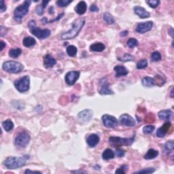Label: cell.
<instances>
[{
	"label": "cell",
	"instance_id": "1",
	"mask_svg": "<svg viewBox=\"0 0 174 174\" xmlns=\"http://www.w3.org/2000/svg\"><path fill=\"white\" fill-rule=\"evenodd\" d=\"M85 23V20L82 18L76 19L72 23V27L67 32L63 33L61 36V40H71L76 37L81 31Z\"/></svg>",
	"mask_w": 174,
	"mask_h": 174
},
{
	"label": "cell",
	"instance_id": "2",
	"mask_svg": "<svg viewBox=\"0 0 174 174\" xmlns=\"http://www.w3.org/2000/svg\"><path fill=\"white\" fill-rule=\"evenodd\" d=\"M27 158L10 156L4 161V165L8 170H16L26 165Z\"/></svg>",
	"mask_w": 174,
	"mask_h": 174
},
{
	"label": "cell",
	"instance_id": "3",
	"mask_svg": "<svg viewBox=\"0 0 174 174\" xmlns=\"http://www.w3.org/2000/svg\"><path fill=\"white\" fill-rule=\"evenodd\" d=\"M28 26L29 29H30L31 33L38 38L40 39V40L46 39L50 36V31L49 29H41L40 28L38 27L36 25L35 21H29Z\"/></svg>",
	"mask_w": 174,
	"mask_h": 174
},
{
	"label": "cell",
	"instance_id": "4",
	"mask_svg": "<svg viewBox=\"0 0 174 174\" xmlns=\"http://www.w3.org/2000/svg\"><path fill=\"white\" fill-rule=\"evenodd\" d=\"M31 4L30 0H26L23 4L16 7L14 11V19L16 21H20L23 17L28 14L29 6Z\"/></svg>",
	"mask_w": 174,
	"mask_h": 174
},
{
	"label": "cell",
	"instance_id": "5",
	"mask_svg": "<svg viewBox=\"0 0 174 174\" xmlns=\"http://www.w3.org/2000/svg\"><path fill=\"white\" fill-rule=\"evenodd\" d=\"M2 68L4 71L11 73H19L23 72L24 66L21 63L14 61H6L3 63Z\"/></svg>",
	"mask_w": 174,
	"mask_h": 174
},
{
	"label": "cell",
	"instance_id": "6",
	"mask_svg": "<svg viewBox=\"0 0 174 174\" xmlns=\"http://www.w3.org/2000/svg\"><path fill=\"white\" fill-rule=\"evenodd\" d=\"M135 141V135H133L131 138H122L119 137L112 136L109 138V142L110 145L112 146L121 147L122 146H131Z\"/></svg>",
	"mask_w": 174,
	"mask_h": 174
},
{
	"label": "cell",
	"instance_id": "7",
	"mask_svg": "<svg viewBox=\"0 0 174 174\" xmlns=\"http://www.w3.org/2000/svg\"><path fill=\"white\" fill-rule=\"evenodd\" d=\"M14 87L20 93L27 92L30 87V78L29 76L19 78L14 81Z\"/></svg>",
	"mask_w": 174,
	"mask_h": 174
},
{
	"label": "cell",
	"instance_id": "8",
	"mask_svg": "<svg viewBox=\"0 0 174 174\" xmlns=\"http://www.w3.org/2000/svg\"><path fill=\"white\" fill-rule=\"evenodd\" d=\"M31 137L26 131H22L16 137L14 145L18 148H24L29 144Z\"/></svg>",
	"mask_w": 174,
	"mask_h": 174
},
{
	"label": "cell",
	"instance_id": "9",
	"mask_svg": "<svg viewBox=\"0 0 174 174\" xmlns=\"http://www.w3.org/2000/svg\"><path fill=\"white\" fill-rule=\"evenodd\" d=\"M102 121L107 128H115L118 125V120L116 117L109 114H104L102 116Z\"/></svg>",
	"mask_w": 174,
	"mask_h": 174
},
{
	"label": "cell",
	"instance_id": "10",
	"mask_svg": "<svg viewBox=\"0 0 174 174\" xmlns=\"http://www.w3.org/2000/svg\"><path fill=\"white\" fill-rule=\"evenodd\" d=\"M80 72L78 71H72L66 73L65 80L66 83L70 86H73L75 84L76 82L77 81L80 77Z\"/></svg>",
	"mask_w": 174,
	"mask_h": 174
},
{
	"label": "cell",
	"instance_id": "11",
	"mask_svg": "<svg viewBox=\"0 0 174 174\" xmlns=\"http://www.w3.org/2000/svg\"><path fill=\"white\" fill-rule=\"evenodd\" d=\"M153 27V21H147L145 23H138V25L136 26L135 31L136 32L139 33H145L148 31H150Z\"/></svg>",
	"mask_w": 174,
	"mask_h": 174
},
{
	"label": "cell",
	"instance_id": "12",
	"mask_svg": "<svg viewBox=\"0 0 174 174\" xmlns=\"http://www.w3.org/2000/svg\"><path fill=\"white\" fill-rule=\"evenodd\" d=\"M120 124L124 126L134 127L135 125V121L128 114H122L119 118Z\"/></svg>",
	"mask_w": 174,
	"mask_h": 174
},
{
	"label": "cell",
	"instance_id": "13",
	"mask_svg": "<svg viewBox=\"0 0 174 174\" xmlns=\"http://www.w3.org/2000/svg\"><path fill=\"white\" fill-rule=\"evenodd\" d=\"M93 112L90 109H86L78 114V118L83 122H89L92 119Z\"/></svg>",
	"mask_w": 174,
	"mask_h": 174
},
{
	"label": "cell",
	"instance_id": "14",
	"mask_svg": "<svg viewBox=\"0 0 174 174\" xmlns=\"http://www.w3.org/2000/svg\"><path fill=\"white\" fill-rule=\"evenodd\" d=\"M171 124L170 122H166L165 124H163V125L160 127V128L158 129L157 131H156V136L158 137V138H164L166 135V134L168 133L169 130L171 128Z\"/></svg>",
	"mask_w": 174,
	"mask_h": 174
},
{
	"label": "cell",
	"instance_id": "15",
	"mask_svg": "<svg viewBox=\"0 0 174 174\" xmlns=\"http://www.w3.org/2000/svg\"><path fill=\"white\" fill-rule=\"evenodd\" d=\"M56 64H57V61L50 54H47L44 57V66L46 69L52 68Z\"/></svg>",
	"mask_w": 174,
	"mask_h": 174
},
{
	"label": "cell",
	"instance_id": "16",
	"mask_svg": "<svg viewBox=\"0 0 174 174\" xmlns=\"http://www.w3.org/2000/svg\"><path fill=\"white\" fill-rule=\"evenodd\" d=\"M133 10H134L135 14H137V15L139 16V18H141V19H147V18H149L150 16V12L146 11V9L144 8L143 7L136 6L134 7Z\"/></svg>",
	"mask_w": 174,
	"mask_h": 174
},
{
	"label": "cell",
	"instance_id": "17",
	"mask_svg": "<svg viewBox=\"0 0 174 174\" xmlns=\"http://www.w3.org/2000/svg\"><path fill=\"white\" fill-rule=\"evenodd\" d=\"M100 138L97 134H90L87 139V143L90 148H94L99 144Z\"/></svg>",
	"mask_w": 174,
	"mask_h": 174
},
{
	"label": "cell",
	"instance_id": "18",
	"mask_svg": "<svg viewBox=\"0 0 174 174\" xmlns=\"http://www.w3.org/2000/svg\"><path fill=\"white\" fill-rule=\"evenodd\" d=\"M114 70L116 72V77H121L127 76L129 73V71L124 66L116 65L114 68Z\"/></svg>",
	"mask_w": 174,
	"mask_h": 174
},
{
	"label": "cell",
	"instance_id": "19",
	"mask_svg": "<svg viewBox=\"0 0 174 174\" xmlns=\"http://www.w3.org/2000/svg\"><path fill=\"white\" fill-rule=\"evenodd\" d=\"M173 115V112L170 110H163L158 112V116L163 121H169Z\"/></svg>",
	"mask_w": 174,
	"mask_h": 174
},
{
	"label": "cell",
	"instance_id": "20",
	"mask_svg": "<svg viewBox=\"0 0 174 174\" xmlns=\"http://www.w3.org/2000/svg\"><path fill=\"white\" fill-rule=\"evenodd\" d=\"M87 6L86 2L84 1H81L77 4L76 6L75 10L78 14H79V15H82V14H84L86 11H87Z\"/></svg>",
	"mask_w": 174,
	"mask_h": 174
},
{
	"label": "cell",
	"instance_id": "21",
	"mask_svg": "<svg viewBox=\"0 0 174 174\" xmlns=\"http://www.w3.org/2000/svg\"><path fill=\"white\" fill-rule=\"evenodd\" d=\"M99 93L101 95H114V92L112 91L110 87V84L107 81L103 82L101 89L99 90Z\"/></svg>",
	"mask_w": 174,
	"mask_h": 174
},
{
	"label": "cell",
	"instance_id": "22",
	"mask_svg": "<svg viewBox=\"0 0 174 174\" xmlns=\"http://www.w3.org/2000/svg\"><path fill=\"white\" fill-rule=\"evenodd\" d=\"M105 49V46L101 42H96L90 46V51L101 53Z\"/></svg>",
	"mask_w": 174,
	"mask_h": 174
},
{
	"label": "cell",
	"instance_id": "23",
	"mask_svg": "<svg viewBox=\"0 0 174 174\" xmlns=\"http://www.w3.org/2000/svg\"><path fill=\"white\" fill-rule=\"evenodd\" d=\"M141 83L142 85L145 87H153L156 85L154 78L149 76H146L142 78Z\"/></svg>",
	"mask_w": 174,
	"mask_h": 174
},
{
	"label": "cell",
	"instance_id": "24",
	"mask_svg": "<svg viewBox=\"0 0 174 174\" xmlns=\"http://www.w3.org/2000/svg\"><path fill=\"white\" fill-rule=\"evenodd\" d=\"M36 44V40L33 38H32V37H30V36L25 37L23 40V46H24V47H27V48L31 47V46L35 45Z\"/></svg>",
	"mask_w": 174,
	"mask_h": 174
},
{
	"label": "cell",
	"instance_id": "25",
	"mask_svg": "<svg viewBox=\"0 0 174 174\" xmlns=\"http://www.w3.org/2000/svg\"><path fill=\"white\" fill-rule=\"evenodd\" d=\"M115 154L114 151L112 149L107 148L106 150L104 151V153H102V158L104 160H110V159H112L114 158Z\"/></svg>",
	"mask_w": 174,
	"mask_h": 174
},
{
	"label": "cell",
	"instance_id": "26",
	"mask_svg": "<svg viewBox=\"0 0 174 174\" xmlns=\"http://www.w3.org/2000/svg\"><path fill=\"white\" fill-rule=\"evenodd\" d=\"M158 151L154 150V149H150L147 152V153L144 156V158L146 160H151V159L155 158L158 155Z\"/></svg>",
	"mask_w": 174,
	"mask_h": 174
},
{
	"label": "cell",
	"instance_id": "27",
	"mask_svg": "<svg viewBox=\"0 0 174 174\" xmlns=\"http://www.w3.org/2000/svg\"><path fill=\"white\" fill-rule=\"evenodd\" d=\"M2 127H3L5 131L10 132L14 129V123L10 119H8L2 122Z\"/></svg>",
	"mask_w": 174,
	"mask_h": 174
},
{
	"label": "cell",
	"instance_id": "28",
	"mask_svg": "<svg viewBox=\"0 0 174 174\" xmlns=\"http://www.w3.org/2000/svg\"><path fill=\"white\" fill-rule=\"evenodd\" d=\"M174 148V143L173 140L167 141L164 146V154H168L170 152H172Z\"/></svg>",
	"mask_w": 174,
	"mask_h": 174
},
{
	"label": "cell",
	"instance_id": "29",
	"mask_svg": "<svg viewBox=\"0 0 174 174\" xmlns=\"http://www.w3.org/2000/svg\"><path fill=\"white\" fill-rule=\"evenodd\" d=\"M22 54V50L21 48H12L9 50V55L10 57L14 58L19 57Z\"/></svg>",
	"mask_w": 174,
	"mask_h": 174
},
{
	"label": "cell",
	"instance_id": "30",
	"mask_svg": "<svg viewBox=\"0 0 174 174\" xmlns=\"http://www.w3.org/2000/svg\"><path fill=\"white\" fill-rule=\"evenodd\" d=\"M103 19H104L105 23L109 24H114L115 22L113 16H112L110 13H109V12H105V13L103 14Z\"/></svg>",
	"mask_w": 174,
	"mask_h": 174
},
{
	"label": "cell",
	"instance_id": "31",
	"mask_svg": "<svg viewBox=\"0 0 174 174\" xmlns=\"http://www.w3.org/2000/svg\"><path fill=\"white\" fill-rule=\"evenodd\" d=\"M154 81H155L156 85H158L159 87H161L165 83V78L164 77V76H160V75H156L155 77L154 78Z\"/></svg>",
	"mask_w": 174,
	"mask_h": 174
},
{
	"label": "cell",
	"instance_id": "32",
	"mask_svg": "<svg viewBox=\"0 0 174 174\" xmlns=\"http://www.w3.org/2000/svg\"><path fill=\"white\" fill-rule=\"evenodd\" d=\"M78 53V49L75 46L70 45L67 48V53L70 57H73L77 55Z\"/></svg>",
	"mask_w": 174,
	"mask_h": 174
},
{
	"label": "cell",
	"instance_id": "33",
	"mask_svg": "<svg viewBox=\"0 0 174 174\" xmlns=\"http://www.w3.org/2000/svg\"><path fill=\"white\" fill-rule=\"evenodd\" d=\"M127 44L130 48H133L138 46V41L135 38H131L127 41Z\"/></svg>",
	"mask_w": 174,
	"mask_h": 174
},
{
	"label": "cell",
	"instance_id": "34",
	"mask_svg": "<svg viewBox=\"0 0 174 174\" xmlns=\"http://www.w3.org/2000/svg\"><path fill=\"white\" fill-rule=\"evenodd\" d=\"M118 59H119V61H122V62H127V61H133L134 58H133V56L130 55V54L126 53V54H124V55L122 56V57H120Z\"/></svg>",
	"mask_w": 174,
	"mask_h": 174
},
{
	"label": "cell",
	"instance_id": "35",
	"mask_svg": "<svg viewBox=\"0 0 174 174\" xmlns=\"http://www.w3.org/2000/svg\"><path fill=\"white\" fill-rule=\"evenodd\" d=\"M154 129H155V127L154 125H146L143 128V132L146 135L150 134L153 133Z\"/></svg>",
	"mask_w": 174,
	"mask_h": 174
},
{
	"label": "cell",
	"instance_id": "36",
	"mask_svg": "<svg viewBox=\"0 0 174 174\" xmlns=\"http://www.w3.org/2000/svg\"><path fill=\"white\" fill-rule=\"evenodd\" d=\"M148 66V61L146 59H141L137 63V68L138 70H141L146 68Z\"/></svg>",
	"mask_w": 174,
	"mask_h": 174
},
{
	"label": "cell",
	"instance_id": "37",
	"mask_svg": "<svg viewBox=\"0 0 174 174\" xmlns=\"http://www.w3.org/2000/svg\"><path fill=\"white\" fill-rule=\"evenodd\" d=\"M150 58L152 61H159L161 60V55L158 51H155L152 53Z\"/></svg>",
	"mask_w": 174,
	"mask_h": 174
},
{
	"label": "cell",
	"instance_id": "38",
	"mask_svg": "<svg viewBox=\"0 0 174 174\" xmlns=\"http://www.w3.org/2000/svg\"><path fill=\"white\" fill-rule=\"evenodd\" d=\"M148 6H150V8H155L160 4V1L159 0H147L146 1Z\"/></svg>",
	"mask_w": 174,
	"mask_h": 174
},
{
	"label": "cell",
	"instance_id": "39",
	"mask_svg": "<svg viewBox=\"0 0 174 174\" xmlns=\"http://www.w3.org/2000/svg\"><path fill=\"white\" fill-rule=\"evenodd\" d=\"M72 2V0H58L57 1V5L59 7H65Z\"/></svg>",
	"mask_w": 174,
	"mask_h": 174
},
{
	"label": "cell",
	"instance_id": "40",
	"mask_svg": "<svg viewBox=\"0 0 174 174\" xmlns=\"http://www.w3.org/2000/svg\"><path fill=\"white\" fill-rule=\"evenodd\" d=\"M155 171V170L154 168H146L144 169V170H142L140 171H137V172H135L133 173H153Z\"/></svg>",
	"mask_w": 174,
	"mask_h": 174
},
{
	"label": "cell",
	"instance_id": "41",
	"mask_svg": "<svg viewBox=\"0 0 174 174\" xmlns=\"http://www.w3.org/2000/svg\"><path fill=\"white\" fill-rule=\"evenodd\" d=\"M128 169H129L128 165H124L121 166L120 168L118 169V170L116 171V173H117V174L118 173L124 174V173H125L127 172V171L128 170Z\"/></svg>",
	"mask_w": 174,
	"mask_h": 174
},
{
	"label": "cell",
	"instance_id": "42",
	"mask_svg": "<svg viewBox=\"0 0 174 174\" xmlns=\"http://www.w3.org/2000/svg\"><path fill=\"white\" fill-rule=\"evenodd\" d=\"M45 7L42 6V4L40 5V6H38L36 7V13L38 14V15H42L43 13H44V10Z\"/></svg>",
	"mask_w": 174,
	"mask_h": 174
},
{
	"label": "cell",
	"instance_id": "43",
	"mask_svg": "<svg viewBox=\"0 0 174 174\" xmlns=\"http://www.w3.org/2000/svg\"><path fill=\"white\" fill-rule=\"evenodd\" d=\"M116 153V156H118V157L121 158V157H122V156H124V154H125V151L122 150V149H121V148H117Z\"/></svg>",
	"mask_w": 174,
	"mask_h": 174
},
{
	"label": "cell",
	"instance_id": "44",
	"mask_svg": "<svg viewBox=\"0 0 174 174\" xmlns=\"http://www.w3.org/2000/svg\"><path fill=\"white\" fill-rule=\"evenodd\" d=\"M154 116L153 115V114H148L145 118V122H153L154 121V119H155L154 118H153V117H154Z\"/></svg>",
	"mask_w": 174,
	"mask_h": 174
},
{
	"label": "cell",
	"instance_id": "45",
	"mask_svg": "<svg viewBox=\"0 0 174 174\" xmlns=\"http://www.w3.org/2000/svg\"><path fill=\"white\" fill-rule=\"evenodd\" d=\"M99 9L98 8V7L95 4H92L90 7V11L93 12H99Z\"/></svg>",
	"mask_w": 174,
	"mask_h": 174
},
{
	"label": "cell",
	"instance_id": "46",
	"mask_svg": "<svg viewBox=\"0 0 174 174\" xmlns=\"http://www.w3.org/2000/svg\"><path fill=\"white\" fill-rule=\"evenodd\" d=\"M0 33H1V37H3L4 35H6V31H7V29L6 27H4L3 26H1V27H0Z\"/></svg>",
	"mask_w": 174,
	"mask_h": 174
},
{
	"label": "cell",
	"instance_id": "47",
	"mask_svg": "<svg viewBox=\"0 0 174 174\" xmlns=\"http://www.w3.org/2000/svg\"><path fill=\"white\" fill-rule=\"evenodd\" d=\"M6 6L5 4L4 0H1V12H4L6 11Z\"/></svg>",
	"mask_w": 174,
	"mask_h": 174
},
{
	"label": "cell",
	"instance_id": "48",
	"mask_svg": "<svg viewBox=\"0 0 174 174\" xmlns=\"http://www.w3.org/2000/svg\"><path fill=\"white\" fill-rule=\"evenodd\" d=\"M63 15H64V12H63V13H61V14H59V15H58L57 17V19H54V20H53V21H50V22H49V23H53V22H55V21H58V20H59V19H61V18H62V17L63 16Z\"/></svg>",
	"mask_w": 174,
	"mask_h": 174
},
{
	"label": "cell",
	"instance_id": "49",
	"mask_svg": "<svg viewBox=\"0 0 174 174\" xmlns=\"http://www.w3.org/2000/svg\"><path fill=\"white\" fill-rule=\"evenodd\" d=\"M24 173H26V174H29V173H41V172H40V171H31V170H25V171H24Z\"/></svg>",
	"mask_w": 174,
	"mask_h": 174
},
{
	"label": "cell",
	"instance_id": "50",
	"mask_svg": "<svg viewBox=\"0 0 174 174\" xmlns=\"http://www.w3.org/2000/svg\"><path fill=\"white\" fill-rule=\"evenodd\" d=\"M6 44L4 42V41H1V50H3L4 49V48L6 47Z\"/></svg>",
	"mask_w": 174,
	"mask_h": 174
},
{
	"label": "cell",
	"instance_id": "51",
	"mask_svg": "<svg viewBox=\"0 0 174 174\" xmlns=\"http://www.w3.org/2000/svg\"><path fill=\"white\" fill-rule=\"evenodd\" d=\"M173 29L172 27L170 28V30H169V34L171 36V38H173Z\"/></svg>",
	"mask_w": 174,
	"mask_h": 174
},
{
	"label": "cell",
	"instance_id": "52",
	"mask_svg": "<svg viewBox=\"0 0 174 174\" xmlns=\"http://www.w3.org/2000/svg\"><path fill=\"white\" fill-rule=\"evenodd\" d=\"M127 34H128V31H124L121 33V36L122 37H124L127 36Z\"/></svg>",
	"mask_w": 174,
	"mask_h": 174
},
{
	"label": "cell",
	"instance_id": "53",
	"mask_svg": "<svg viewBox=\"0 0 174 174\" xmlns=\"http://www.w3.org/2000/svg\"><path fill=\"white\" fill-rule=\"evenodd\" d=\"M49 13L50 14H53L54 13L53 12V7H50V9H49Z\"/></svg>",
	"mask_w": 174,
	"mask_h": 174
},
{
	"label": "cell",
	"instance_id": "54",
	"mask_svg": "<svg viewBox=\"0 0 174 174\" xmlns=\"http://www.w3.org/2000/svg\"><path fill=\"white\" fill-rule=\"evenodd\" d=\"M173 90L172 89V90H171V94H173ZM171 97H173V95H171Z\"/></svg>",
	"mask_w": 174,
	"mask_h": 174
}]
</instances>
